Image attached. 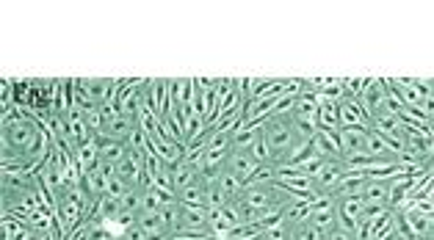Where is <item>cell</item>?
<instances>
[{
	"label": "cell",
	"mask_w": 434,
	"mask_h": 240,
	"mask_svg": "<svg viewBox=\"0 0 434 240\" xmlns=\"http://www.w3.org/2000/svg\"><path fill=\"white\" fill-rule=\"evenodd\" d=\"M119 235H122V240H150V232H144L139 224H130V226H125Z\"/></svg>",
	"instance_id": "cell-31"
},
{
	"label": "cell",
	"mask_w": 434,
	"mask_h": 240,
	"mask_svg": "<svg viewBox=\"0 0 434 240\" xmlns=\"http://www.w3.org/2000/svg\"><path fill=\"white\" fill-rule=\"evenodd\" d=\"M78 166H80V171H89V169H94V166H100V152H97V147H94V141H89V144H83L80 149H78Z\"/></svg>",
	"instance_id": "cell-23"
},
{
	"label": "cell",
	"mask_w": 434,
	"mask_h": 240,
	"mask_svg": "<svg viewBox=\"0 0 434 240\" xmlns=\"http://www.w3.org/2000/svg\"><path fill=\"white\" fill-rule=\"evenodd\" d=\"M338 113H341V128H371L365 108L360 105V99H354L349 94L338 102Z\"/></svg>",
	"instance_id": "cell-6"
},
{
	"label": "cell",
	"mask_w": 434,
	"mask_h": 240,
	"mask_svg": "<svg viewBox=\"0 0 434 240\" xmlns=\"http://www.w3.org/2000/svg\"><path fill=\"white\" fill-rule=\"evenodd\" d=\"M258 169V163L249 158V152L247 149H233L230 155H227V163H225V171H230V174H236L241 182H247L249 177H252V171Z\"/></svg>",
	"instance_id": "cell-8"
},
{
	"label": "cell",
	"mask_w": 434,
	"mask_h": 240,
	"mask_svg": "<svg viewBox=\"0 0 434 240\" xmlns=\"http://www.w3.org/2000/svg\"><path fill=\"white\" fill-rule=\"evenodd\" d=\"M28 97H31V80H14V105L28 108Z\"/></svg>",
	"instance_id": "cell-28"
},
{
	"label": "cell",
	"mask_w": 434,
	"mask_h": 240,
	"mask_svg": "<svg viewBox=\"0 0 434 240\" xmlns=\"http://www.w3.org/2000/svg\"><path fill=\"white\" fill-rule=\"evenodd\" d=\"M368 130L371 128H341V133H338L341 158L368 155Z\"/></svg>",
	"instance_id": "cell-3"
},
{
	"label": "cell",
	"mask_w": 434,
	"mask_h": 240,
	"mask_svg": "<svg viewBox=\"0 0 434 240\" xmlns=\"http://www.w3.org/2000/svg\"><path fill=\"white\" fill-rule=\"evenodd\" d=\"M390 182L393 177H385V180H368L365 188H363V202H374V204H387V196H390ZM390 207V204H387Z\"/></svg>",
	"instance_id": "cell-13"
},
{
	"label": "cell",
	"mask_w": 434,
	"mask_h": 240,
	"mask_svg": "<svg viewBox=\"0 0 434 240\" xmlns=\"http://www.w3.org/2000/svg\"><path fill=\"white\" fill-rule=\"evenodd\" d=\"M80 113H83V122H86V128H89L94 136L105 130V113H102L100 108H89V110H80Z\"/></svg>",
	"instance_id": "cell-26"
},
{
	"label": "cell",
	"mask_w": 434,
	"mask_h": 240,
	"mask_svg": "<svg viewBox=\"0 0 434 240\" xmlns=\"http://www.w3.org/2000/svg\"><path fill=\"white\" fill-rule=\"evenodd\" d=\"M327 240H354V235L346 232V229H341V226H332V229L327 232Z\"/></svg>",
	"instance_id": "cell-32"
},
{
	"label": "cell",
	"mask_w": 434,
	"mask_h": 240,
	"mask_svg": "<svg viewBox=\"0 0 434 240\" xmlns=\"http://www.w3.org/2000/svg\"><path fill=\"white\" fill-rule=\"evenodd\" d=\"M177 202L188 204V207H205V182H202V177H196L191 185L177 191Z\"/></svg>",
	"instance_id": "cell-16"
},
{
	"label": "cell",
	"mask_w": 434,
	"mask_h": 240,
	"mask_svg": "<svg viewBox=\"0 0 434 240\" xmlns=\"http://www.w3.org/2000/svg\"><path fill=\"white\" fill-rule=\"evenodd\" d=\"M398 213L404 215V221L409 224V229L415 232L418 240H431L434 237V221H431V215H423L418 210H398Z\"/></svg>",
	"instance_id": "cell-10"
},
{
	"label": "cell",
	"mask_w": 434,
	"mask_h": 240,
	"mask_svg": "<svg viewBox=\"0 0 434 240\" xmlns=\"http://www.w3.org/2000/svg\"><path fill=\"white\" fill-rule=\"evenodd\" d=\"M158 213H161V218L166 221V226H169V229L174 232V226H177V218H180V202H172V204H163V207H161Z\"/></svg>",
	"instance_id": "cell-29"
},
{
	"label": "cell",
	"mask_w": 434,
	"mask_h": 240,
	"mask_svg": "<svg viewBox=\"0 0 434 240\" xmlns=\"http://www.w3.org/2000/svg\"><path fill=\"white\" fill-rule=\"evenodd\" d=\"M136 128H139V119H133V116H128V113H114V116L105 119L102 136L114 139V141H122V144H130V136H133Z\"/></svg>",
	"instance_id": "cell-5"
},
{
	"label": "cell",
	"mask_w": 434,
	"mask_h": 240,
	"mask_svg": "<svg viewBox=\"0 0 434 240\" xmlns=\"http://www.w3.org/2000/svg\"><path fill=\"white\" fill-rule=\"evenodd\" d=\"M260 133H263V139H266V144H269V149H271V160H274L277 166H288L290 158L304 147V144H299L296 136H293L290 113L269 116L266 122H263V128H260ZM307 144H310V141H307Z\"/></svg>",
	"instance_id": "cell-1"
},
{
	"label": "cell",
	"mask_w": 434,
	"mask_h": 240,
	"mask_svg": "<svg viewBox=\"0 0 434 240\" xmlns=\"http://www.w3.org/2000/svg\"><path fill=\"white\" fill-rule=\"evenodd\" d=\"M219 185H222V191H225V196L233 202V199H238V193H241V188H244V182L236 177V174H230V171H222L219 174Z\"/></svg>",
	"instance_id": "cell-25"
},
{
	"label": "cell",
	"mask_w": 434,
	"mask_h": 240,
	"mask_svg": "<svg viewBox=\"0 0 434 240\" xmlns=\"http://www.w3.org/2000/svg\"><path fill=\"white\" fill-rule=\"evenodd\" d=\"M169 240H191V237H180V235H172Z\"/></svg>",
	"instance_id": "cell-33"
},
{
	"label": "cell",
	"mask_w": 434,
	"mask_h": 240,
	"mask_svg": "<svg viewBox=\"0 0 434 240\" xmlns=\"http://www.w3.org/2000/svg\"><path fill=\"white\" fill-rule=\"evenodd\" d=\"M290 128H293V136H296L299 144H307L315 136V122H312V119H301V116L290 113Z\"/></svg>",
	"instance_id": "cell-22"
},
{
	"label": "cell",
	"mask_w": 434,
	"mask_h": 240,
	"mask_svg": "<svg viewBox=\"0 0 434 240\" xmlns=\"http://www.w3.org/2000/svg\"><path fill=\"white\" fill-rule=\"evenodd\" d=\"M196 177H199V166H191V163H185V160L174 163V166H172V171H169L172 191H174V193H177V191H183V188H185V185H191Z\"/></svg>",
	"instance_id": "cell-12"
},
{
	"label": "cell",
	"mask_w": 434,
	"mask_h": 240,
	"mask_svg": "<svg viewBox=\"0 0 434 240\" xmlns=\"http://www.w3.org/2000/svg\"><path fill=\"white\" fill-rule=\"evenodd\" d=\"M277 180H279V166L277 163H260L244 185H277Z\"/></svg>",
	"instance_id": "cell-17"
},
{
	"label": "cell",
	"mask_w": 434,
	"mask_h": 240,
	"mask_svg": "<svg viewBox=\"0 0 434 240\" xmlns=\"http://www.w3.org/2000/svg\"><path fill=\"white\" fill-rule=\"evenodd\" d=\"M247 152H249V158H252L258 166H260V163H274V160H271V149H269V144H266L263 133H260V136L252 141V147H249Z\"/></svg>",
	"instance_id": "cell-24"
},
{
	"label": "cell",
	"mask_w": 434,
	"mask_h": 240,
	"mask_svg": "<svg viewBox=\"0 0 434 240\" xmlns=\"http://www.w3.org/2000/svg\"><path fill=\"white\" fill-rule=\"evenodd\" d=\"M360 105L365 108L368 119L379 116V113H390L387 110V102H385V86H382V77H368L365 88H363V97H360Z\"/></svg>",
	"instance_id": "cell-4"
},
{
	"label": "cell",
	"mask_w": 434,
	"mask_h": 240,
	"mask_svg": "<svg viewBox=\"0 0 434 240\" xmlns=\"http://www.w3.org/2000/svg\"><path fill=\"white\" fill-rule=\"evenodd\" d=\"M365 177L360 174V171H349L343 180H341V185L332 191V199H346V196H363V188H365Z\"/></svg>",
	"instance_id": "cell-14"
},
{
	"label": "cell",
	"mask_w": 434,
	"mask_h": 240,
	"mask_svg": "<svg viewBox=\"0 0 434 240\" xmlns=\"http://www.w3.org/2000/svg\"><path fill=\"white\" fill-rule=\"evenodd\" d=\"M310 147H312V155H318V158H338L341 155L338 136H330L323 130H315V136L310 139Z\"/></svg>",
	"instance_id": "cell-11"
},
{
	"label": "cell",
	"mask_w": 434,
	"mask_h": 240,
	"mask_svg": "<svg viewBox=\"0 0 434 240\" xmlns=\"http://www.w3.org/2000/svg\"><path fill=\"white\" fill-rule=\"evenodd\" d=\"M94 147L100 152V163H108V166H117L119 160H125L130 155V147L122 144V141H114V139H108L102 133L94 136Z\"/></svg>",
	"instance_id": "cell-7"
},
{
	"label": "cell",
	"mask_w": 434,
	"mask_h": 240,
	"mask_svg": "<svg viewBox=\"0 0 434 240\" xmlns=\"http://www.w3.org/2000/svg\"><path fill=\"white\" fill-rule=\"evenodd\" d=\"M128 191H130V185L122 182L119 177H111V180H108V188H105V193H108V196H114V199H122Z\"/></svg>",
	"instance_id": "cell-30"
},
{
	"label": "cell",
	"mask_w": 434,
	"mask_h": 240,
	"mask_svg": "<svg viewBox=\"0 0 434 240\" xmlns=\"http://www.w3.org/2000/svg\"><path fill=\"white\" fill-rule=\"evenodd\" d=\"M122 210L130 213V215H141V188H130L125 196H122Z\"/></svg>",
	"instance_id": "cell-27"
},
{
	"label": "cell",
	"mask_w": 434,
	"mask_h": 240,
	"mask_svg": "<svg viewBox=\"0 0 434 240\" xmlns=\"http://www.w3.org/2000/svg\"><path fill=\"white\" fill-rule=\"evenodd\" d=\"M207 226L216 237H227V232L233 229L230 218L225 215V210H216V207H207Z\"/></svg>",
	"instance_id": "cell-21"
},
{
	"label": "cell",
	"mask_w": 434,
	"mask_h": 240,
	"mask_svg": "<svg viewBox=\"0 0 434 240\" xmlns=\"http://www.w3.org/2000/svg\"><path fill=\"white\" fill-rule=\"evenodd\" d=\"M307 215H310V204H307V202L290 199V202L282 204V226H285V229H290L293 224L307 221Z\"/></svg>",
	"instance_id": "cell-15"
},
{
	"label": "cell",
	"mask_w": 434,
	"mask_h": 240,
	"mask_svg": "<svg viewBox=\"0 0 434 240\" xmlns=\"http://www.w3.org/2000/svg\"><path fill=\"white\" fill-rule=\"evenodd\" d=\"M288 240H327V232L312 226L310 221H301L288 229Z\"/></svg>",
	"instance_id": "cell-18"
},
{
	"label": "cell",
	"mask_w": 434,
	"mask_h": 240,
	"mask_svg": "<svg viewBox=\"0 0 434 240\" xmlns=\"http://www.w3.org/2000/svg\"><path fill=\"white\" fill-rule=\"evenodd\" d=\"M117 177H119L122 182H128L130 188H141V185H144V163L136 160L133 155H128L125 160L117 163Z\"/></svg>",
	"instance_id": "cell-9"
},
{
	"label": "cell",
	"mask_w": 434,
	"mask_h": 240,
	"mask_svg": "<svg viewBox=\"0 0 434 240\" xmlns=\"http://www.w3.org/2000/svg\"><path fill=\"white\" fill-rule=\"evenodd\" d=\"M136 224H139L144 232H150V235H172V229L166 226V221L161 218V213H141V215L136 218Z\"/></svg>",
	"instance_id": "cell-19"
},
{
	"label": "cell",
	"mask_w": 434,
	"mask_h": 240,
	"mask_svg": "<svg viewBox=\"0 0 434 240\" xmlns=\"http://www.w3.org/2000/svg\"><path fill=\"white\" fill-rule=\"evenodd\" d=\"M352 169L346 166V160L338 155V158H323V169L312 177V182H315V191L321 193V196H332V191L341 185V180L349 174Z\"/></svg>",
	"instance_id": "cell-2"
},
{
	"label": "cell",
	"mask_w": 434,
	"mask_h": 240,
	"mask_svg": "<svg viewBox=\"0 0 434 240\" xmlns=\"http://www.w3.org/2000/svg\"><path fill=\"white\" fill-rule=\"evenodd\" d=\"M227 204H230V199L225 196L219 180H207V182H205V207L222 210V207H227Z\"/></svg>",
	"instance_id": "cell-20"
}]
</instances>
